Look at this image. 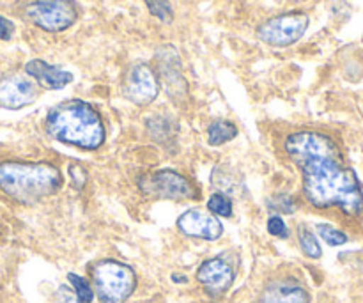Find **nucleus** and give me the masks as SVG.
<instances>
[{
  "instance_id": "obj_16",
  "label": "nucleus",
  "mask_w": 363,
  "mask_h": 303,
  "mask_svg": "<svg viewBox=\"0 0 363 303\" xmlns=\"http://www.w3.org/2000/svg\"><path fill=\"white\" fill-rule=\"evenodd\" d=\"M238 137V128L229 121H215L208 128L209 145H222Z\"/></svg>"
},
{
  "instance_id": "obj_9",
  "label": "nucleus",
  "mask_w": 363,
  "mask_h": 303,
  "mask_svg": "<svg viewBox=\"0 0 363 303\" xmlns=\"http://www.w3.org/2000/svg\"><path fill=\"white\" fill-rule=\"evenodd\" d=\"M156 60H158L160 77H162L163 85L167 87L170 98L174 101L181 103L184 96L188 94V85L184 82L183 73H181V57L174 46L167 45L158 50L156 53Z\"/></svg>"
},
{
  "instance_id": "obj_14",
  "label": "nucleus",
  "mask_w": 363,
  "mask_h": 303,
  "mask_svg": "<svg viewBox=\"0 0 363 303\" xmlns=\"http://www.w3.org/2000/svg\"><path fill=\"white\" fill-rule=\"evenodd\" d=\"M307 290L293 279H284L272 282L262 291L259 303H308Z\"/></svg>"
},
{
  "instance_id": "obj_11",
  "label": "nucleus",
  "mask_w": 363,
  "mask_h": 303,
  "mask_svg": "<svg viewBox=\"0 0 363 303\" xmlns=\"http://www.w3.org/2000/svg\"><path fill=\"white\" fill-rule=\"evenodd\" d=\"M38 98V89L21 75H7L0 78V106L9 110L23 109Z\"/></svg>"
},
{
  "instance_id": "obj_13",
  "label": "nucleus",
  "mask_w": 363,
  "mask_h": 303,
  "mask_svg": "<svg viewBox=\"0 0 363 303\" xmlns=\"http://www.w3.org/2000/svg\"><path fill=\"white\" fill-rule=\"evenodd\" d=\"M25 71H27L28 77L38 80L43 87L50 89V91H60V89H64L67 84L73 82V75L69 71L62 70L59 66H52V64L45 62L41 59H34L27 62Z\"/></svg>"
},
{
  "instance_id": "obj_27",
  "label": "nucleus",
  "mask_w": 363,
  "mask_h": 303,
  "mask_svg": "<svg viewBox=\"0 0 363 303\" xmlns=\"http://www.w3.org/2000/svg\"><path fill=\"white\" fill-rule=\"evenodd\" d=\"M13 34H14L13 21L7 20V18H4V16H0V39L7 41V39L13 38Z\"/></svg>"
},
{
  "instance_id": "obj_25",
  "label": "nucleus",
  "mask_w": 363,
  "mask_h": 303,
  "mask_svg": "<svg viewBox=\"0 0 363 303\" xmlns=\"http://www.w3.org/2000/svg\"><path fill=\"white\" fill-rule=\"evenodd\" d=\"M69 177L71 183H73V187L77 190H82L85 187V183H87V172H85L84 167L77 165V163L69 167Z\"/></svg>"
},
{
  "instance_id": "obj_1",
  "label": "nucleus",
  "mask_w": 363,
  "mask_h": 303,
  "mask_svg": "<svg viewBox=\"0 0 363 303\" xmlns=\"http://www.w3.org/2000/svg\"><path fill=\"white\" fill-rule=\"evenodd\" d=\"M286 153L301 170L303 192L319 209L339 206L347 215L363 211V190L353 169L344 165L339 145L328 135L298 131L287 137Z\"/></svg>"
},
{
  "instance_id": "obj_10",
  "label": "nucleus",
  "mask_w": 363,
  "mask_h": 303,
  "mask_svg": "<svg viewBox=\"0 0 363 303\" xmlns=\"http://www.w3.org/2000/svg\"><path fill=\"white\" fill-rule=\"evenodd\" d=\"M177 229L190 238L215 241L222 236L223 226L213 213L202 209H188L177 219Z\"/></svg>"
},
{
  "instance_id": "obj_12",
  "label": "nucleus",
  "mask_w": 363,
  "mask_h": 303,
  "mask_svg": "<svg viewBox=\"0 0 363 303\" xmlns=\"http://www.w3.org/2000/svg\"><path fill=\"white\" fill-rule=\"evenodd\" d=\"M197 280L213 297L225 294L234 282V270L223 259H209L201 265L197 272Z\"/></svg>"
},
{
  "instance_id": "obj_20",
  "label": "nucleus",
  "mask_w": 363,
  "mask_h": 303,
  "mask_svg": "<svg viewBox=\"0 0 363 303\" xmlns=\"http://www.w3.org/2000/svg\"><path fill=\"white\" fill-rule=\"evenodd\" d=\"M144 2L147 6L149 13L158 18L160 21H163V23H170L174 20V13L169 0H144Z\"/></svg>"
},
{
  "instance_id": "obj_3",
  "label": "nucleus",
  "mask_w": 363,
  "mask_h": 303,
  "mask_svg": "<svg viewBox=\"0 0 363 303\" xmlns=\"http://www.w3.org/2000/svg\"><path fill=\"white\" fill-rule=\"evenodd\" d=\"M62 187V174L46 162L0 163V190L21 204H34L57 194Z\"/></svg>"
},
{
  "instance_id": "obj_5",
  "label": "nucleus",
  "mask_w": 363,
  "mask_h": 303,
  "mask_svg": "<svg viewBox=\"0 0 363 303\" xmlns=\"http://www.w3.org/2000/svg\"><path fill=\"white\" fill-rule=\"evenodd\" d=\"M311 18L305 13H287L264 21L257 28V35L262 43L275 48H286L294 45L307 32Z\"/></svg>"
},
{
  "instance_id": "obj_21",
  "label": "nucleus",
  "mask_w": 363,
  "mask_h": 303,
  "mask_svg": "<svg viewBox=\"0 0 363 303\" xmlns=\"http://www.w3.org/2000/svg\"><path fill=\"white\" fill-rule=\"evenodd\" d=\"M67 280L71 282V286H73L74 290V294H77L78 300L82 303H91L94 300V291H92V287L89 286L87 280L74 275V273H69V275H67Z\"/></svg>"
},
{
  "instance_id": "obj_8",
  "label": "nucleus",
  "mask_w": 363,
  "mask_h": 303,
  "mask_svg": "<svg viewBox=\"0 0 363 303\" xmlns=\"http://www.w3.org/2000/svg\"><path fill=\"white\" fill-rule=\"evenodd\" d=\"M124 98L133 105L145 106L155 101L160 94V80L149 64L140 62L130 67L124 78Z\"/></svg>"
},
{
  "instance_id": "obj_19",
  "label": "nucleus",
  "mask_w": 363,
  "mask_h": 303,
  "mask_svg": "<svg viewBox=\"0 0 363 303\" xmlns=\"http://www.w3.org/2000/svg\"><path fill=\"white\" fill-rule=\"evenodd\" d=\"M208 209L213 213V215L229 219V216L233 215V201H230L225 194H215L209 197Z\"/></svg>"
},
{
  "instance_id": "obj_23",
  "label": "nucleus",
  "mask_w": 363,
  "mask_h": 303,
  "mask_svg": "<svg viewBox=\"0 0 363 303\" xmlns=\"http://www.w3.org/2000/svg\"><path fill=\"white\" fill-rule=\"evenodd\" d=\"M268 231H269V234H272V236L282 238V240H286V238L289 236V231H287L286 222H284V220L280 219L279 215L269 216V220H268Z\"/></svg>"
},
{
  "instance_id": "obj_2",
  "label": "nucleus",
  "mask_w": 363,
  "mask_h": 303,
  "mask_svg": "<svg viewBox=\"0 0 363 303\" xmlns=\"http://www.w3.org/2000/svg\"><path fill=\"white\" fill-rule=\"evenodd\" d=\"M46 131L55 141L74 148L94 151L105 142V124L92 105L82 99H71L50 110Z\"/></svg>"
},
{
  "instance_id": "obj_24",
  "label": "nucleus",
  "mask_w": 363,
  "mask_h": 303,
  "mask_svg": "<svg viewBox=\"0 0 363 303\" xmlns=\"http://www.w3.org/2000/svg\"><path fill=\"white\" fill-rule=\"evenodd\" d=\"M268 206L273 209V211L287 213V215H289V213H293L294 208H296L293 202V199L287 197V195H279V197L272 199V201L268 202Z\"/></svg>"
},
{
  "instance_id": "obj_26",
  "label": "nucleus",
  "mask_w": 363,
  "mask_h": 303,
  "mask_svg": "<svg viewBox=\"0 0 363 303\" xmlns=\"http://www.w3.org/2000/svg\"><path fill=\"white\" fill-rule=\"evenodd\" d=\"M57 298H59V303H82L74 294V291L69 290L67 286H62L57 291Z\"/></svg>"
},
{
  "instance_id": "obj_15",
  "label": "nucleus",
  "mask_w": 363,
  "mask_h": 303,
  "mask_svg": "<svg viewBox=\"0 0 363 303\" xmlns=\"http://www.w3.org/2000/svg\"><path fill=\"white\" fill-rule=\"evenodd\" d=\"M145 126H147L149 135L158 142H169L170 138H174L177 130L176 123L165 116H155L152 119L147 121Z\"/></svg>"
},
{
  "instance_id": "obj_6",
  "label": "nucleus",
  "mask_w": 363,
  "mask_h": 303,
  "mask_svg": "<svg viewBox=\"0 0 363 303\" xmlns=\"http://www.w3.org/2000/svg\"><path fill=\"white\" fill-rule=\"evenodd\" d=\"M35 27L46 32H62L77 21L78 11L73 0H35L25 11Z\"/></svg>"
},
{
  "instance_id": "obj_28",
  "label": "nucleus",
  "mask_w": 363,
  "mask_h": 303,
  "mask_svg": "<svg viewBox=\"0 0 363 303\" xmlns=\"http://www.w3.org/2000/svg\"><path fill=\"white\" fill-rule=\"evenodd\" d=\"M174 280H176V282H186V277H179V275H174L172 277Z\"/></svg>"
},
{
  "instance_id": "obj_4",
  "label": "nucleus",
  "mask_w": 363,
  "mask_h": 303,
  "mask_svg": "<svg viewBox=\"0 0 363 303\" xmlns=\"http://www.w3.org/2000/svg\"><path fill=\"white\" fill-rule=\"evenodd\" d=\"M96 294L101 303H124L137 287V277L128 265L113 259L96 263L92 268Z\"/></svg>"
},
{
  "instance_id": "obj_7",
  "label": "nucleus",
  "mask_w": 363,
  "mask_h": 303,
  "mask_svg": "<svg viewBox=\"0 0 363 303\" xmlns=\"http://www.w3.org/2000/svg\"><path fill=\"white\" fill-rule=\"evenodd\" d=\"M142 192L156 199H169V201H191L199 197L195 184L183 174L176 170H160V172L144 176L140 181Z\"/></svg>"
},
{
  "instance_id": "obj_22",
  "label": "nucleus",
  "mask_w": 363,
  "mask_h": 303,
  "mask_svg": "<svg viewBox=\"0 0 363 303\" xmlns=\"http://www.w3.org/2000/svg\"><path fill=\"white\" fill-rule=\"evenodd\" d=\"M318 233L319 236L323 238V241H326L330 247H340V245H344L347 241V236L342 231L335 229V227L332 226H326V224L318 226Z\"/></svg>"
},
{
  "instance_id": "obj_18",
  "label": "nucleus",
  "mask_w": 363,
  "mask_h": 303,
  "mask_svg": "<svg viewBox=\"0 0 363 303\" xmlns=\"http://www.w3.org/2000/svg\"><path fill=\"white\" fill-rule=\"evenodd\" d=\"M298 240H300V247L305 255H308V258L312 259L321 258L323 255L321 245H319V241L315 240V236L307 229V227L301 226L300 229H298Z\"/></svg>"
},
{
  "instance_id": "obj_17",
  "label": "nucleus",
  "mask_w": 363,
  "mask_h": 303,
  "mask_svg": "<svg viewBox=\"0 0 363 303\" xmlns=\"http://www.w3.org/2000/svg\"><path fill=\"white\" fill-rule=\"evenodd\" d=\"M213 184L223 194H230V192H238V172H229V167H216L213 172Z\"/></svg>"
}]
</instances>
